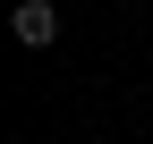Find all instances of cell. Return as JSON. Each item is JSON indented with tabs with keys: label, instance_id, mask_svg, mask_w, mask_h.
I'll return each instance as SVG.
<instances>
[{
	"label": "cell",
	"instance_id": "obj_1",
	"mask_svg": "<svg viewBox=\"0 0 153 144\" xmlns=\"http://www.w3.org/2000/svg\"><path fill=\"white\" fill-rule=\"evenodd\" d=\"M9 34L26 51H51V43H60V9H51V0H17V9H9Z\"/></svg>",
	"mask_w": 153,
	"mask_h": 144
}]
</instances>
